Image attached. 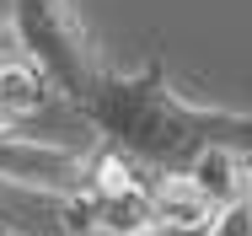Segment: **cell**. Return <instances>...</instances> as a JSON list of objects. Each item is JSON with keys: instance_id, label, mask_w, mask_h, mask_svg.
Returning <instances> with one entry per match:
<instances>
[{"instance_id": "cell-3", "label": "cell", "mask_w": 252, "mask_h": 236, "mask_svg": "<svg viewBox=\"0 0 252 236\" xmlns=\"http://www.w3.org/2000/svg\"><path fill=\"white\" fill-rule=\"evenodd\" d=\"M86 177H92V150L32 140V135H0V183H11V188L70 199L86 188Z\"/></svg>"}, {"instance_id": "cell-4", "label": "cell", "mask_w": 252, "mask_h": 236, "mask_svg": "<svg viewBox=\"0 0 252 236\" xmlns=\"http://www.w3.org/2000/svg\"><path fill=\"white\" fill-rule=\"evenodd\" d=\"M64 209V231L70 236H156L151 204V177L145 183H124V188H81L70 199H59Z\"/></svg>"}, {"instance_id": "cell-6", "label": "cell", "mask_w": 252, "mask_h": 236, "mask_svg": "<svg viewBox=\"0 0 252 236\" xmlns=\"http://www.w3.org/2000/svg\"><path fill=\"white\" fill-rule=\"evenodd\" d=\"M151 204H156V220H161V231H199L220 215L215 204H209V193L188 177V172H161L151 177Z\"/></svg>"}, {"instance_id": "cell-7", "label": "cell", "mask_w": 252, "mask_h": 236, "mask_svg": "<svg viewBox=\"0 0 252 236\" xmlns=\"http://www.w3.org/2000/svg\"><path fill=\"white\" fill-rule=\"evenodd\" d=\"M188 177L209 193V204H215V209H231L236 199H252V193H247V167H242V150H231V145L204 150L199 161L188 167Z\"/></svg>"}, {"instance_id": "cell-1", "label": "cell", "mask_w": 252, "mask_h": 236, "mask_svg": "<svg viewBox=\"0 0 252 236\" xmlns=\"http://www.w3.org/2000/svg\"><path fill=\"white\" fill-rule=\"evenodd\" d=\"M64 102L102 135L107 150L129 156L145 177L188 172L204 150H215V145L252 150V113L199 107V102L177 97L161 59L140 65V70L97 65Z\"/></svg>"}, {"instance_id": "cell-10", "label": "cell", "mask_w": 252, "mask_h": 236, "mask_svg": "<svg viewBox=\"0 0 252 236\" xmlns=\"http://www.w3.org/2000/svg\"><path fill=\"white\" fill-rule=\"evenodd\" d=\"M242 167H247V193H252V150H242Z\"/></svg>"}, {"instance_id": "cell-11", "label": "cell", "mask_w": 252, "mask_h": 236, "mask_svg": "<svg viewBox=\"0 0 252 236\" xmlns=\"http://www.w3.org/2000/svg\"><path fill=\"white\" fill-rule=\"evenodd\" d=\"M0 236H22V231H0Z\"/></svg>"}, {"instance_id": "cell-8", "label": "cell", "mask_w": 252, "mask_h": 236, "mask_svg": "<svg viewBox=\"0 0 252 236\" xmlns=\"http://www.w3.org/2000/svg\"><path fill=\"white\" fill-rule=\"evenodd\" d=\"M204 236H252V199H236L231 209H220L204 226Z\"/></svg>"}, {"instance_id": "cell-9", "label": "cell", "mask_w": 252, "mask_h": 236, "mask_svg": "<svg viewBox=\"0 0 252 236\" xmlns=\"http://www.w3.org/2000/svg\"><path fill=\"white\" fill-rule=\"evenodd\" d=\"M11 38H16V16H11V0H0V48L11 43ZM0 59H5V54H0Z\"/></svg>"}, {"instance_id": "cell-5", "label": "cell", "mask_w": 252, "mask_h": 236, "mask_svg": "<svg viewBox=\"0 0 252 236\" xmlns=\"http://www.w3.org/2000/svg\"><path fill=\"white\" fill-rule=\"evenodd\" d=\"M49 102H59V92L38 70V59H27V54H5L0 59V135H16Z\"/></svg>"}, {"instance_id": "cell-2", "label": "cell", "mask_w": 252, "mask_h": 236, "mask_svg": "<svg viewBox=\"0 0 252 236\" xmlns=\"http://www.w3.org/2000/svg\"><path fill=\"white\" fill-rule=\"evenodd\" d=\"M11 16H16V48L27 59H38V70L54 81L59 102L102 65L75 0H11Z\"/></svg>"}]
</instances>
